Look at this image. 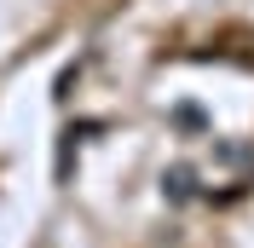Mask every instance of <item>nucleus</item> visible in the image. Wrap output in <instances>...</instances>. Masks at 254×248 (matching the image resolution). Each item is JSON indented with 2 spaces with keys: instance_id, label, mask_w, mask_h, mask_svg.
Returning a JSON list of instances; mask_svg holds the SVG:
<instances>
[{
  "instance_id": "f257e3e1",
  "label": "nucleus",
  "mask_w": 254,
  "mask_h": 248,
  "mask_svg": "<svg viewBox=\"0 0 254 248\" xmlns=\"http://www.w3.org/2000/svg\"><path fill=\"white\" fill-rule=\"evenodd\" d=\"M202 173L190 168V162H174V168H162V202L168 208H185V202H196L202 196V185H196Z\"/></svg>"
},
{
  "instance_id": "f03ea898",
  "label": "nucleus",
  "mask_w": 254,
  "mask_h": 248,
  "mask_svg": "<svg viewBox=\"0 0 254 248\" xmlns=\"http://www.w3.org/2000/svg\"><path fill=\"white\" fill-rule=\"evenodd\" d=\"M168 122H174V133H185V139H202V133H208V110L196 104V98H179Z\"/></svg>"
},
{
  "instance_id": "7ed1b4c3",
  "label": "nucleus",
  "mask_w": 254,
  "mask_h": 248,
  "mask_svg": "<svg viewBox=\"0 0 254 248\" xmlns=\"http://www.w3.org/2000/svg\"><path fill=\"white\" fill-rule=\"evenodd\" d=\"M214 156H220V162H254L249 144H214Z\"/></svg>"
}]
</instances>
